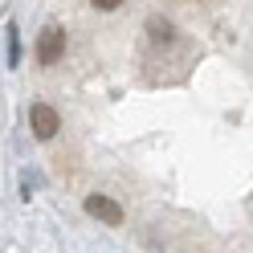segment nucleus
Segmentation results:
<instances>
[{
	"label": "nucleus",
	"instance_id": "nucleus-4",
	"mask_svg": "<svg viewBox=\"0 0 253 253\" xmlns=\"http://www.w3.org/2000/svg\"><path fill=\"white\" fill-rule=\"evenodd\" d=\"M147 37H151V45H176V25H171L168 17H151L147 21Z\"/></svg>",
	"mask_w": 253,
	"mask_h": 253
},
{
	"label": "nucleus",
	"instance_id": "nucleus-1",
	"mask_svg": "<svg viewBox=\"0 0 253 253\" xmlns=\"http://www.w3.org/2000/svg\"><path fill=\"white\" fill-rule=\"evenodd\" d=\"M61 57H66V29H61V25L41 29V37H37V61H41V66H57Z\"/></svg>",
	"mask_w": 253,
	"mask_h": 253
},
{
	"label": "nucleus",
	"instance_id": "nucleus-5",
	"mask_svg": "<svg viewBox=\"0 0 253 253\" xmlns=\"http://www.w3.org/2000/svg\"><path fill=\"white\" fill-rule=\"evenodd\" d=\"M90 4H94V8H102V12H110V8H119L123 0H90Z\"/></svg>",
	"mask_w": 253,
	"mask_h": 253
},
{
	"label": "nucleus",
	"instance_id": "nucleus-3",
	"mask_svg": "<svg viewBox=\"0 0 253 253\" xmlns=\"http://www.w3.org/2000/svg\"><path fill=\"white\" fill-rule=\"evenodd\" d=\"M86 212L94 216V220H102V225H110V229H119L123 225V209H119V200H110V196H86Z\"/></svg>",
	"mask_w": 253,
	"mask_h": 253
},
{
	"label": "nucleus",
	"instance_id": "nucleus-2",
	"mask_svg": "<svg viewBox=\"0 0 253 253\" xmlns=\"http://www.w3.org/2000/svg\"><path fill=\"white\" fill-rule=\"evenodd\" d=\"M29 126H33L37 139H53L61 131V115L49 102H33V106H29Z\"/></svg>",
	"mask_w": 253,
	"mask_h": 253
}]
</instances>
